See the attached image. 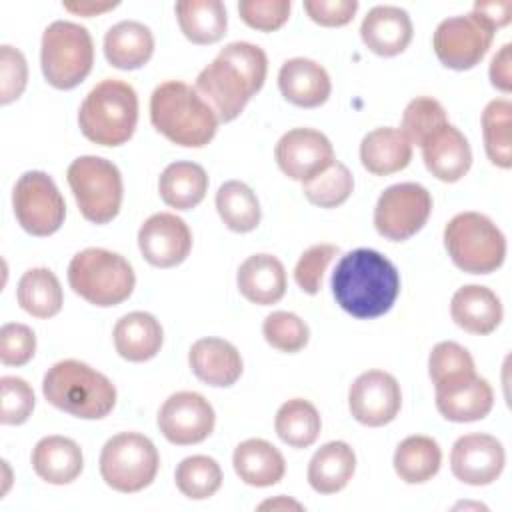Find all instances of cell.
<instances>
[{
	"label": "cell",
	"mask_w": 512,
	"mask_h": 512,
	"mask_svg": "<svg viewBox=\"0 0 512 512\" xmlns=\"http://www.w3.org/2000/svg\"><path fill=\"white\" fill-rule=\"evenodd\" d=\"M266 52L252 42H230L200 70L196 92L212 108L218 122H232L264 86Z\"/></svg>",
	"instance_id": "1"
},
{
	"label": "cell",
	"mask_w": 512,
	"mask_h": 512,
	"mask_svg": "<svg viewBox=\"0 0 512 512\" xmlns=\"http://www.w3.org/2000/svg\"><path fill=\"white\" fill-rule=\"evenodd\" d=\"M332 294L350 316L360 320L378 318L394 306L400 294V274L384 254L356 248L336 264Z\"/></svg>",
	"instance_id": "2"
},
{
	"label": "cell",
	"mask_w": 512,
	"mask_h": 512,
	"mask_svg": "<svg viewBox=\"0 0 512 512\" xmlns=\"http://www.w3.org/2000/svg\"><path fill=\"white\" fill-rule=\"evenodd\" d=\"M150 120L162 136L184 148L206 146L220 124L196 88L182 80H166L154 88Z\"/></svg>",
	"instance_id": "3"
},
{
	"label": "cell",
	"mask_w": 512,
	"mask_h": 512,
	"mask_svg": "<svg viewBox=\"0 0 512 512\" xmlns=\"http://www.w3.org/2000/svg\"><path fill=\"white\" fill-rule=\"evenodd\" d=\"M42 394L54 408L84 420H100L116 406L112 380L80 360H60L48 368Z\"/></svg>",
	"instance_id": "4"
},
{
	"label": "cell",
	"mask_w": 512,
	"mask_h": 512,
	"mask_svg": "<svg viewBox=\"0 0 512 512\" xmlns=\"http://www.w3.org/2000/svg\"><path fill=\"white\" fill-rule=\"evenodd\" d=\"M82 134L100 146H120L128 142L138 124L136 90L118 78L98 82L78 110Z\"/></svg>",
	"instance_id": "5"
},
{
	"label": "cell",
	"mask_w": 512,
	"mask_h": 512,
	"mask_svg": "<svg viewBox=\"0 0 512 512\" xmlns=\"http://www.w3.org/2000/svg\"><path fill=\"white\" fill-rule=\"evenodd\" d=\"M68 284L86 302L110 308L130 298L136 276L130 262L118 252L86 248L68 264Z\"/></svg>",
	"instance_id": "6"
},
{
	"label": "cell",
	"mask_w": 512,
	"mask_h": 512,
	"mask_svg": "<svg viewBox=\"0 0 512 512\" xmlns=\"http://www.w3.org/2000/svg\"><path fill=\"white\" fill-rule=\"evenodd\" d=\"M450 260L468 274H490L506 258L502 230L480 212H460L444 228Z\"/></svg>",
	"instance_id": "7"
},
{
	"label": "cell",
	"mask_w": 512,
	"mask_h": 512,
	"mask_svg": "<svg viewBox=\"0 0 512 512\" xmlns=\"http://www.w3.org/2000/svg\"><path fill=\"white\" fill-rule=\"evenodd\" d=\"M94 42L90 32L70 20L52 22L40 44V66L46 82L58 90L76 88L92 70Z\"/></svg>",
	"instance_id": "8"
},
{
	"label": "cell",
	"mask_w": 512,
	"mask_h": 512,
	"mask_svg": "<svg viewBox=\"0 0 512 512\" xmlns=\"http://www.w3.org/2000/svg\"><path fill=\"white\" fill-rule=\"evenodd\" d=\"M80 214L92 224H108L122 206L124 186L118 166L100 156H80L66 170Z\"/></svg>",
	"instance_id": "9"
},
{
	"label": "cell",
	"mask_w": 512,
	"mask_h": 512,
	"mask_svg": "<svg viewBox=\"0 0 512 512\" xmlns=\"http://www.w3.org/2000/svg\"><path fill=\"white\" fill-rule=\"evenodd\" d=\"M100 476L116 492L134 494L148 488L160 466L154 442L140 432H120L100 452Z\"/></svg>",
	"instance_id": "10"
},
{
	"label": "cell",
	"mask_w": 512,
	"mask_h": 512,
	"mask_svg": "<svg viewBox=\"0 0 512 512\" xmlns=\"http://www.w3.org/2000/svg\"><path fill=\"white\" fill-rule=\"evenodd\" d=\"M496 28L476 10L442 20L432 36L436 58L452 70L474 68L490 50Z\"/></svg>",
	"instance_id": "11"
},
{
	"label": "cell",
	"mask_w": 512,
	"mask_h": 512,
	"mask_svg": "<svg viewBox=\"0 0 512 512\" xmlns=\"http://www.w3.org/2000/svg\"><path fill=\"white\" fill-rule=\"evenodd\" d=\"M12 206L18 224L32 236H50L64 224L66 202L56 182L42 170H28L16 180Z\"/></svg>",
	"instance_id": "12"
},
{
	"label": "cell",
	"mask_w": 512,
	"mask_h": 512,
	"mask_svg": "<svg viewBox=\"0 0 512 512\" xmlns=\"http://www.w3.org/2000/svg\"><path fill=\"white\" fill-rule=\"evenodd\" d=\"M432 212L430 192L416 182L388 186L374 208V226L380 236L404 242L428 222Z\"/></svg>",
	"instance_id": "13"
},
{
	"label": "cell",
	"mask_w": 512,
	"mask_h": 512,
	"mask_svg": "<svg viewBox=\"0 0 512 512\" xmlns=\"http://www.w3.org/2000/svg\"><path fill=\"white\" fill-rule=\"evenodd\" d=\"M216 424L212 404L198 392L182 390L170 394L158 412V428L162 436L176 446L204 442Z\"/></svg>",
	"instance_id": "14"
},
{
	"label": "cell",
	"mask_w": 512,
	"mask_h": 512,
	"mask_svg": "<svg viewBox=\"0 0 512 512\" xmlns=\"http://www.w3.org/2000/svg\"><path fill=\"white\" fill-rule=\"evenodd\" d=\"M402 406L398 380L384 370L362 372L348 390V408L356 422L378 428L390 424Z\"/></svg>",
	"instance_id": "15"
},
{
	"label": "cell",
	"mask_w": 512,
	"mask_h": 512,
	"mask_svg": "<svg viewBox=\"0 0 512 512\" xmlns=\"http://www.w3.org/2000/svg\"><path fill=\"white\" fill-rule=\"evenodd\" d=\"M274 158L288 178L306 182L334 162V148L320 130L292 128L276 142Z\"/></svg>",
	"instance_id": "16"
},
{
	"label": "cell",
	"mask_w": 512,
	"mask_h": 512,
	"mask_svg": "<svg viewBox=\"0 0 512 512\" xmlns=\"http://www.w3.org/2000/svg\"><path fill=\"white\" fill-rule=\"evenodd\" d=\"M138 248L148 264L156 268H174L188 258L192 250V232L180 216L158 212L146 218L140 226Z\"/></svg>",
	"instance_id": "17"
},
{
	"label": "cell",
	"mask_w": 512,
	"mask_h": 512,
	"mask_svg": "<svg viewBox=\"0 0 512 512\" xmlns=\"http://www.w3.org/2000/svg\"><path fill=\"white\" fill-rule=\"evenodd\" d=\"M506 452L498 438L482 432L460 436L450 452L452 474L470 486H488L502 474Z\"/></svg>",
	"instance_id": "18"
},
{
	"label": "cell",
	"mask_w": 512,
	"mask_h": 512,
	"mask_svg": "<svg viewBox=\"0 0 512 512\" xmlns=\"http://www.w3.org/2000/svg\"><path fill=\"white\" fill-rule=\"evenodd\" d=\"M436 408L450 422H476L490 414L494 392L488 380L478 374L462 376L434 386Z\"/></svg>",
	"instance_id": "19"
},
{
	"label": "cell",
	"mask_w": 512,
	"mask_h": 512,
	"mask_svg": "<svg viewBox=\"0 0 512 512\" xmlns=\"http://www.w3.org/2000/svg\"><path fill=\"white\" fill-rule=\"evenodd\" d=\"M420 148L428 172L442 182H458L472 166L468 138L450 122L430 134Z\"/></svg>",
	"instance_id": "20"
},
{
	"label": "cell",
	"mask_w": 512,
	"mask_h": 512,
	"mask_svg": "<svg viewBox=\"0 0 512 512\" xmlns=\"http://www.w3.org/2000/svg\"><path fill=\"white\" fill-rule=\"evenodd\" d=\"M188 364L194 376L214 388H228L242 376V356L238 348L222 338H200L190 346Z\"/></svg>",
	"instance_id": "21"
},
{
	"label": "cell",
	"mask_w": 512,
	"mask_h": 512,
	"mask_svg": "<svg viewBox=\"0 0 512 512\" xmlns=\"http://www.w3.org/2000/svg\"><path fill=\"white\" fill-rule=\"evenodd\" d=\"M412 34L414 28L408 12L392 4L370 8L360 26L362 42L378 56H396L404 52Z\"/></svg>",
	"instance_id": "22"
},
{
	"label": "cell",
	"mask_w": 512,
	"mask_h": 512,
	"mask_svg": "<svg viewBox=\"0 0 512 512\" xmlns=\"http://www.w3.org/2000/svg\"><path fill=\"white\" fill-rule=\"evenodd\" d=\"M278 88L290 104L300 108H318L328 100L332 82L322 64L298 56L280 66Z\"/></svg>",
	"instance_id": "23"
},
{
	"label": "cell",
	"mask_w": 512,
	"mask_h": 512,
	"mask_svg": "<svg viewBox=\"0 0 512 512\" xmlns=\"http://www.w3.org/2000/svg\"><path fill=\"white\" fill-rule=\"evenodd\" d=\"M450 316L462 330L486 336L500 326L504 310L500 298L490 288L468 284L454 292L450 302Z\"/></svg>",
	"instance_id": "24"
},
{
	"label": "cell",
	"mask_w": 512,
	"mask_h": 512,
	"mask_svg": "<svg viewBox=\"0 0 512 512\" xmlns=\"http://www.w3.org/2000/svg\"><path fill=\"white\" fill-rule=\"evenodd\" d=\"M236 282L240 294L258 306L276 304L286 294L284 264L266 252L248 256L238 268Z\"/></svg>",
	"instance_id": "25"
},
{
	"label": "cell",
	"mask_w": 512,
	"mask_h": 512,
	"mask_svg": "<svg viewBox=\"0 0 512 512\" xmlns=\"http://www.w3.org/2000/svg\"><path fill=\"white\" fill-rule=\"evenodd\" d=\"M32 468L48 484H70L82 474V448L66 436H44L32 450Z\"/></svg>",
	"instance_id": "26"
},
{
	"label": "cell",
	"mask_w": 512,
	"mask_h": 512,
	"mask_svg": "<svg viewBox=\"0 0 512 512\" xmlns=\"http://www.w3.org/2000/svg\"><path fill=\"white\" fill-rule=\"evenodd\" d=\"M234 472L238 478L256 488L278 484L286 474V460L282 452L262 438H248L234 448Z\"/></svg>",
	"instance_id": "27"
},
{
	"label": "cell",
	"mask_w": 512,
	"mask_h": 512,
	"mask_svg": "<svg viewBox=\"0 0 512 512\" xmlns=\"http://www.w3.org/2000/svg\"><path fill=\"white\" fill-rule=\"evenodd\" d=\"M116 352L128 362H146L154 358L164 342V330L150 312L124 314L112 332Z\"/></svg>",
	"instance_id": "28"
},
{
	"label": "cell",
	"mask_w": 512,
	"mask_h": 512,
	"mask_svg": "<svg viewBox=\"0 0 512 512\" xmlns=\"http://www.w3.org/2000/svg\"><path fill=\"white\" fill-rule=\"evenodd\" d=\"M152 52V30L138 20H122L104 34V56L114 68H142L152 58Z\"/></svg>",
	"instance_id": "29"
},
{
	"label": "cell",
	"mask_w": 512,
	"mask_h": 512,
	"mask_svg": "<svg viewBox=\"0 0 512 512\" xmlns=\"http://www.w3.org/2000/svg\"><path fill=\"white\" fill-rule=\"evenodd\" d=\"M412 160V144L392 126L374 128L360 142V162L374 176L404 170Z\"/></svg>",
	"instance_id": "30"
},
{
	"label": "cell",
	"mask_w": 512,
	"mask_h": 512,
	"mask_svg": "<svg viewBox=\"0 0 512 512\" xmlns=\"http://www.w3.org/2000/svg\"><path fill=\"white\" fill-rule=\"evenodd\" d=\"M356 470L354 450L342 442L332 440L320 446L308 464V484L318 494H336L348 486Z\"/></svg>",
	"instance_id": "31"
},
{
	"label": "cell",
	"mask_w": 512,
	"mask_h": 512,
	"mask_svg": "<svg viewBox=\"0 0 512 512\" xmlns=\"http://www.w3.org/2000/svg\"><path fill=\"white\" fill-rule=\"evenodd\" d=\"M158 192L166 206L176 210L196 208L208 192L206 170L188 160L168 164L158 178Z\"/></svg>",
	"instance_id": "32"
},
{
	"label": "cell",
	"mask_w": 512,
	"mask_h": 512,
	"mask_svg": "<svg viewBox=\"0 0 512 512\" xmlns=\"http://www.w3.org/2000/svg\"><path fill=\"white\" fill-rule=\"evenodd\" d=\"M174 12L182 34L194 44H214L226 34L228 16L220 0H180Z\"/></svg>",
	"instance_id": "33"
},
{
	"label": "cell",
	"mask_w": 512,
	"mask_h": 512,
	"mask_svg": "<svg viewBox=\"0 0 512 512\" xmlns=\"http://www.w3.org/2000/svg\"><path fill=\"white\" fill-rule=\"evenodd\" d=\"M392 464L398 478L406 484H424L438 474L442 450L434 438L414 434L398 444Z\"/></svg>",
	"instance_id": "34"
},
{
	"label": "cell",
	"mask_w": 512,
	"mask_h": 512,
	"mask_svg": "<svg viewBox=\"0 0 512 512\" xmlns=\"http://www.w3.org/2000/svg\"><path fill=\"white\" fill-rule=\"evenodd\" d=\"M18 304L34 318H52L62 310L64 292L50 268H30L22 274L16 288Z\"/></svg>",
	"instance_id": "35"
},
{
	"label": "cell",
	"mask_w": 512,
	"mask_h": 512,
	"mask_svg": "<svg viewBox=\"0 0 512 512\" xmlns=\"http://www.w3.org/2000/svg\"><path fill=\"white\" fill-rule=\"evenodd\" d=\"M216 210L226 228L238 234L252 232L262 218L260 202L254 190L240 180H228L218 188Z\"/></svg>",
	"instance_id": "36"
},
{
	"label": "cell",
	"mask_w": 512,
	"mask_h": 512,
	"mask_svg": "<svg viewBox=\"0 0 512 512\" xmlns=\"http://www.w3.org/2000/svg\"><path fill=\"white\" fill-rule=\"evenodd\" d=\"M322 420L316 406L304 398L284 402L274 418L278 438L292 448H308L320 436Z\"/></svg>",
	"instance_id": "37"
},
{
	"label": "cell",
	"mask_w": 512,
	"mask_h": 512,
	"mask_svg": "<svg viewBox=\"0 0 512 512\" xmlns=\"http://www.w3.org/2000/svg\"><path fill=\"white\" fill-rule=\"evenodd\" d=\"M512 104L506 98L490 100L482 112V136L488 160L508 170L512 166Z\"/></svg>",
	"instance_id": "38"
},
{
	"label": "cell",
	"mask_w": 512,
	"mask_h": 512,
	"mask_svg": "<svg viewBox=\"0 0 512 512\" xmlns=\"http://www.w3.org/2000/svg\"><path fill=\"white\" fill-rule=\"evenodd\" d=\"M176 488L190 500H206L222 486L220 464L204 454L184 458L174 472Z\"/></svg>",
	"instance_id": "39"
},
{
	"label": "cell",
	"mask_w": 512,
	"mask_h": 512,
	"mask_svg": "<svg viewBox=\"0 0 512 512\" xmlns=\"http://www.w3.org/2000/svg\"><path fill=\"white\" fill-rule=\"evenodd\" d=\"M354 190V178L346 164L334 160L324 172L302 182L306 200L320 208H336L344 204Z\"/></svg>",
	"instance_id": "40"
},
{
	"label": "cell",
	"mask_w": 512,
	"mask_h": 512,
	"mask_svg": "<svg viewBox=\"0 0 512 512\" xmlns=\"http://www.w3.org/2000/svg\"><path fill=\"white\" fill-rule=\"evenodd\" d=\"M444 124H448L444 106L432 96H416L404 108L400 132L410 144L422 146V142Z\"/></svg>",
	"instance_id": "41"
},
{
	"label": "cell",
	"mask_w": 512,
	"mask_h": 512,
	"mask_svg": "<svg viewBox=\"0 0 512 512\" xmlns=\"http://www.w3.org/2000/svg\"><path fill=\"white\" fill-rule=\"evenodd\" d=\"M262 334L272 348L286 354L300 352L310 338L308 324L298 314L284 312V310L272 312L264 318Z\"/></svg>",
	"instance_id": "42"
},
{
	"label": "cell",
	"mask_w": 512,
	"mask_h": 512,
	"mask_svg": "<svg viewBox=\"0 0 512 512\" xmlns=\"http://www.w3.org/2000/svg\"><path fill=\"white\" fill-rule=\"evenodd\" d=\"M428 374L434 386L462 378V376L476 374L474 358L458 342H452V340L438 342L428 356Z\"/></svg>",
	"instance_id": "43"
},
{
	"label": "cell",
	"mask_w": 512,
	"mask_h": 512,
	"mask_svg": "<svg viewBox=\"0 0 512 512\" xmlns=\"http://www.w3.org/2000/svg\"><path fill=\"white\" fill-rule=\"evenodd\" d=\"M36 398L32 386L18 376H2L0 378V422L4 426L24 424L32 410Z\"/></svg>",
	"instance_id": "44"
},
{
	"label": "cell",
	"mask_w": 512,
	"mask_h": 512,
	"mask_svg": "<svg viewBox=\"0 0 512 512\" xmlns=\"http://www.w3.org/2000/svg\"><path fill=\"white\" fill-rule=\"evenodd\" d=\"M340 248L336 244H314L302 252L294 266V280L302 292L314 296L322 288V278L328 264L338 256Z\"/></svg>",
	"instance_id": "45"
},
{
	"label": "cell",
	"mask_w": 512,
	"mask_h": 512,
	"mask_svg": "<svg viewBox=\"0 0 512 512\" xmlns=\"http://www.w3.org/2000/svg\"><path fill=\"white\" fill-rule=\"evenodd\" d=\"M292 2L290 0H240L238 14L240 18L256 30L274 32L290 16Z\"/></svg>",
	"instance_id": "46"
},
{
	"label": "cell",
	"mask_w": 512,
	"mask_h": 512,
	"mask_svg": "<svg viewBox=\"0 0 512 512\" xmlns=\"http://www.w3.org/2000/svg\"><path fill=\"white\" fill-rule=\"evenodd\" d=\"M28 82V64L24 54L10 46H0V104L18 100Z\"/></svg>",
	"instance_id": "47"
},
{
	"label": "cell",
	"mask_w": 512,
	"mask_h": 512,
	"mask_svg": "<svg viewBox=\"0 0 512 512\" xmlns=\"http://www.w3.org/2000/svg\"><path fill=\"white\" fill-rule=\"evenodd\" d=\"M36 352V336L30 326L6 322L0 328V362L4 366H24Z\"/></svg>",
	"instance_id": "48"
},
{
	"label": "cell",
	"mask_w": 512,
	"mask_h": 512,
	"mask_svg": "<svg viewBox=\"0 0 512 512\" xmlns=\"http://www.w3.org/2000/svg\"><path fill=\"white\" fill-rule=\"evenodd\" d=\"M304 10L320 26H344L348 24L356 10V0H304Z\"/></svg>",
	"instance_id": "49"
},
{
	"label": "cell",
	"mask_w": 512,
	"mask_h": 512,
	"mask_svg": "<svg viewBox=\"0 0 512 512\" xmlns=\"http://www.w3.org/2000/svg\"><path fill=\"white\" fill-rule=\"evenodd\" d=\"M512 46L504 44L490 62V82L502 92L512 90Z\"/></svg>",
	"instance_id": "50"
},
{
	"label": "cell",
	"mask_w": 512,
	"mask_h": 512,
	"mask_svg": "<svg viewBox=\"0 0 512 512\" xmlns=\"http://www.w3.org/2000/svg\"><path fill=\"white\" fill-rule=\"evenodd\" d=\"M474 10L480 12L494 28H502L510 22V10L512 2L502 0V2H476Z\"/></svg>",
	"instance_id": "51"
},
{
	"label": "cell",
	"mask_w": 512,
	"mask_h": 512,
	"mask_svg": "<svg viewBox=\"0 0 512 512\" xmlns=\"http://www.w3.org/2000/svg\"><path fill=\"white\" fill-rule=\"evenodd\" d=\"M64 10L80 16H96L106 10H112L118 6V2H94V0H78V2H64Z\"/></svg>",
	"instance_id": "52"
},
{
	"label": "cell",
	"mask_w": 512,
	"mask_h": 512,
	"mask_svg": "<svg viewBox=\"0 0 512 512\" xmlns=\"http://www.w3.org/2000/svg\"><path fill=\"white\" fill-rule=\"evenodd\" d=\"M278 508H282V510H288V508L302 510V504H298V502H294V500H290V498H286V496H278V498L266 500V502H262V504L258 506V510H278Z\"/></svg>",
	"instance_id": "53"
}]
</instances>
